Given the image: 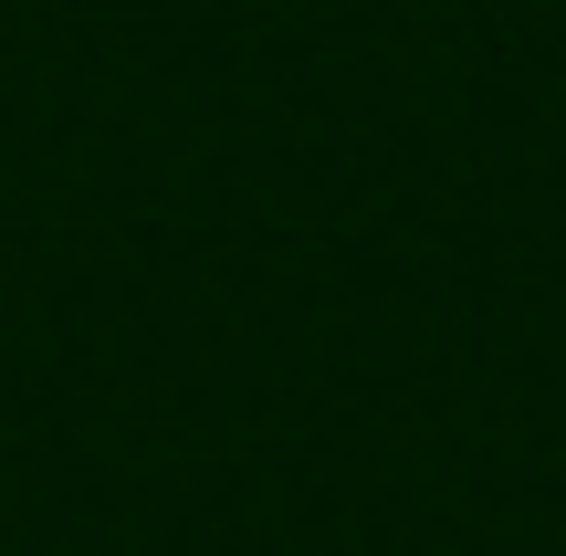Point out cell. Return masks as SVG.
Returning <instances> with one entry per match:
<instances>
[]
</instances>
